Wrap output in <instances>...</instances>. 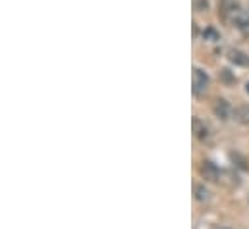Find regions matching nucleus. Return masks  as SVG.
<instances>
[{
	"label": "nucleus",
	"mask_w": 249,
	"mask_h": 229,
	"mask_svg": "<svg viewBox=\"0 0 249 229\" xmlns=\"http://www.w3.org/2000/svg\"><path fill=\"white\" fill-rule=\"evenodd\" d=\"M193 133H195V137L201 141V143H205V141H209L211 139V129H209V125L205 123V121H201L199 117H193Z\"/></svg>",
	"instance_id": "obj_4"
},
{
	"label": "nucleus",
	"mask_w": 249,
	"mask_h": 229,
	"mask_svg": "<svg viewBox=\"0 0 249 229\" xmlns=\"http://www.w3.org/2000/svg\"><path fill=\"white\" fill-rule=\"evenodd\" d=\"M193 10L195 12H207L209 10V0H193Z\"/></svg>",
	"instance_id": "obj_9"
},
{
	"label": "nucleus",
	"mask_w": 249,
	"mask_h": 229,
	"mask_svg": "<svg viewBox=\"0 0 249 229\" xmlns=\"http://www.w3.org/2000/svg\"><path fill=\"white\" fill-rule=\"evenodd\" d=\"M203 39H205V41H213V43H216V41L220 39V35H218V31H216L214 27H207V29L203 31Z\"/></svg>",
	"instance_id": "obj_7"
},
{
	"label": "nucleus",
	"mask_w": 249,
	"mask_h": 229,
	"mask_svg": "<svg viewBox=\"0 0 249 229\" xmlns=\"http://www.w3.org/2000/svg\"><path fill=\"white\" fill-rule=\"evenodd\" d=\"M226 58L234 64V65H240V67H249V54L240 50V49H228Z\"/></svg>",
	"instance_id": "obj_3"
},
{
	"label": "nucleus",
	"mask_w": 249,
	"mask_h": 229,
	"mask_svg": "<svg viewBox=\"0 0 249 229\" xmlns=\"http://www.w3.org/2000/svg\"><path fill=\"white\" fill-rule=\"evenodd\" d=\"M209 83H211V79H209L207 71L201 69V67H193V73H191V91H193V95L195 97L205 95L207 89H209Z\"/></svg>",
	"instance_id": "obj_1"
},
{
	"label": "nucleus",
	"mask_w": 249,
	"mask_h": 229,
	"mask_svg": "<svg viewBox=\"0 0 249 229\" xmlns=\"http://www.w3.org/2000/svg\"><path fill=\"white\" fill-rule=\"evenodd\" d=\"M199 172H201V175H203L205 179H209V181H218V177H220V170H218L213 162H209V160H205V162L201 164Z\"/></svg>",
	"instance_id": "obj_5"
},
{
	"label": "nucleus",
	"mask_w": 249,
	"mask_h": 229,
	"mask_svg": "<svg viewBox=\"0 0 249 229\" xmlns=\"http://www.w3.org/2000/svg\"><path fill=\"white\" fill-rule=\"evenodd\" d=\"M234 119L242 125H249V104H242L234 110Z\"/></svg>",
	"instance_id": "obj_6"
},
{
	"label": "nucleus",
	"mask_w": 249,
	"mask_h": 229,
	"mask_svg": "<svg viewBox=\"0 0 249 229\" xmlns=\"http://www.w3.org/2000/svg\"><path fill=\"white\" fill-rule=\"evenodd\" d=\"M246 91H248V95H249V83L246 85Z\"/></svg>",
	"instance_id": "obj_10"
},
{
	"label": "nucleus",
	"mask_w": 249,
	"mask_h": 229,
	"mask_svg": "<svg viewBox=\"0 0 249 229\" xmlns=\"http://www.w3.org/2000/svg\"><path fill=\"white\" fill-rule=\"evenodd\" d=\"M195 198L201 200V202L209 200V191H207L203 185H195Z\"/></svg>",
	"instance_id": "obj_8"
},
{
	"label": "nucleus",
	"mask_w": 249,
	"mask_h": 229,
	"mask_svg": "<svg viewBox=\"0 0 249 229\" xmlns=\"http://www.w3.org/2000/svg\"><path fill=\"white\" fill-rule=\"evenodd\" d=\"M213 112H214V115H216L218 119H222V121H226V119H230V115H234V110H232L230 102L224 100V98H218V100L214 102Z\"/></svg>",
	"instance_id": "obj_2"
}]
</instances>
